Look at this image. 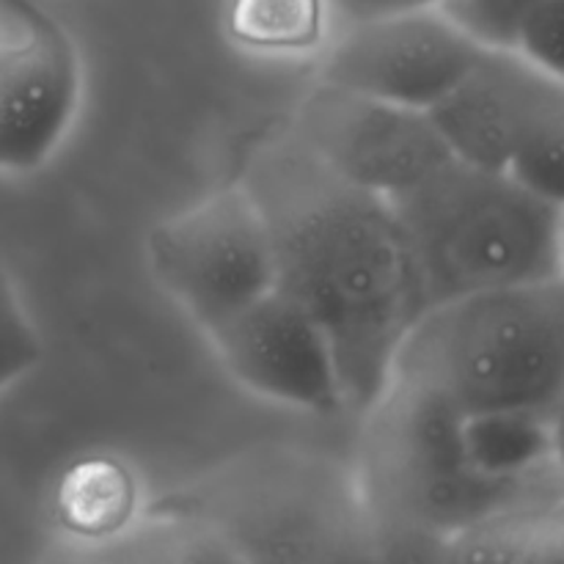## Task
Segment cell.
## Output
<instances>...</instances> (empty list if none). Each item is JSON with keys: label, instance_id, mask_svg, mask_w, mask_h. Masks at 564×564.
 Listing matches in <instances>:
<instances>
[{"label": "cell", "instance_id": "2", "mask_svg": "<svg viewBox=\"0 0 564 564\" xmlns=\"http://www.w3.org/2000/svg\"><path fill=\"white\" fill-rule=\"evenodd\" d=\"M391 380L455 408L551 419L564 400V273L430 306Z\"/></svg>", "mask_w": 564, "mask_h": 564}, {"label": "cell", "instance_id": "16", "mask_svg": "<svg viewBox=\"0 0 564 564\" xmlns=\"http://www.w3.org/2000/svg\"><path fill=\"white\" fill-rule=\"evenodd\" d=\"M543 0H441L438 9L482 50L518 53L523 28Z\"/></svg>", "mask_w": 564, "mask_h": 564}, {"label": "cell", "instance_id": "15", "mask_svg": "<svg viewBox=\"0 0 564 564\" xmlns=\"http://www.w3.org/2000/svg\"><path fill=\"white\" fill-rule=\"evenodd\" d=\"M457 540L477 545L471 556L564 562V507L562 510L532 512V516L521 518H505L499 512L490 521L468 529Z\"/></svg>", "mask_w": 564, "mask_h": 564}, {"label": "cell", "instance_id": "13", "mask_svg": "<svg viewBox=\"0 0 564 564\" xmlns=\"http://www.w3.org/2000/svg\"><path fill=\"white\" fill-rule=\"evenodd\" d=\"M471 466L494 479H521L551 457V419L532 413H482L463 422Z\"/></svg>", "mask_w": 564, "mask_h": 564}, {"label": "cell", "instance_id": "1", "mask_svg": "<svg viewBox=\"0 0 564 564\" xmlns=\"http://www.w3.org/2000/svg\"><path fill=\"white\" fill-rule=\"evenodd\" d=\"M242 182L273 235L275 286L328 336L347 411L367 413L430 308L394 204L336 176L292 132L262 149Z\"/></svg>", "mask_w": 564, "mask_h": 564}, {"label": "cell", "instance_id": "14", "mask_svg": "<svg viewBox=\"0 0 564 564\" xmlns=\"http://www.w3.org/2000/svg\"><path fill=\"white\" fill-rule=\"evenodd\" d=\"M507 174L545 202L564 207V80L551 77L540 94Z\"/></svg>", "mask_w": 564, "mask_h": 564}, {"label": "cell", "instance_id": "3", "mask_svg": "<svg viewBox=\"0 0 564 564\" xmlns=\"http://www.w3.org/2000/svg\"><path fill=\"white\" fill-rule=\"evenodd\" d=\"M430 306L564 273L562 207L507 171L452 158L394 198Z\"/></svg>", "mask_w": 564, "mask_h": 564}, {"label": "cell", "instance_id": "5", "mask_svg": "<svg viewBox=\"0 0 564 564\" xmlns=\"http://www.w3.org/2000/svg\"><path fill=\"white\" fill-rule=\"evenodd\" d=\"M147 259L158 284L204 330L275 286L273 235L246 182L154 226Z\"/></svg>", "mask_w": 564, "mask_h": 564}, {"label": "cell", "instance_id": "21", "mask_svg": "<svg viewBox=\"0 0 564 564\" xmlns=\"http://www.w3.org/2000/svg\"><path fill=\"white\" fill-rule=\"evenodd\" d=\"M560 240H562V264H564V207H562V229H560Z\"/></svg>", "mask_w": 564, "mask_h": 564}, {"label": "cell", "instance_id": "7", "mask_svg": "<svg viewBox=\"0 0 564 564\" xmlns=\"http://www.w3.org/2000/svg\"><path fill=\"white\" fill-rule=\"evenodd\" d=\"M485 50L438 6L350 22L323 64V83L430 110L466 77Z\"/></svg>", "mask_w": 564, "mask_h": 564}, {"label": "cell", "instance_id": "20", "mask_svg": "<svg viewBox=\"0 0 564 564\" xmlns=\"http://www.w3.org/2000/svg\"><path fill=\"white\" fill-rule=\"evenodd\" d=\"M551 457L564 477V400L551 413Z\"/></svg>", "mask_w": 564, "mask_h": 564}, {"label": "cell", "instance_id": "11", "mask_svg": "<svg viewBox=\"0 0 564 564\" xmlns=\"http://www.w3.org/2000/svg\"><path fill=\"white\" fill-rule=\"evenodd\" d=\"M328 11L330 0H229L226 31L242 50L292 58L325 42Z\"/></svg>", "mask_w": 564, "mask_h": 564}, {"label": "cell", "instance_id": "18", "mask_svg": "<svg viewBox=\"0 0 564 564\" xmlns=\"http://www.w3.org/2000/svg\"><path fill=\"white\" fill-rule=\"evenodd\" d=\"M518 53L545 75L564 80V0H543L523 28Z\"/></svg>", "mask_w": 564, "mask_h": 564}, {"label": "cell", "instance_id": "8", "mask_svg": "<svg viewBox=\"0 0 564 564\" xmlns=\"http://www.w3.org/2000/svg\"><path fill=\"white\" fill-rule=\"evenodd\" d=\"M220 364L253 394L295 411H347L334 347L317 319L273 286L207 330Z\"/></svg>", "mask_w": 564, "mask_h": 564}, {"label": "cell", "instance_id": "19", "mask_svg": "<svg viewBox=\"0 0 564 564\" xmlns=\"http://www.w3.org/2000/svg\"><path fill=\"white\" fill-rule=\"evenodd\" d=\"M438 3L441 0H330V6H334L347 22L369 20V17H378V14H394V11L424 9V6H438Z\"/></svg>", "mask_w": 564, "mask_h": 564}, {"label": "cell", "instance_id": "10", "mask_svg": "<svg viewBox=\"0 0 564 564\" xmlns=\"http://www.w3.org/2000/svg\"><path fill=\"white\" fill-rule=\"evenodd\" d=\"M551 75L521 53L485 50L444 99L427 110L449 152L479 169L507 171L518 138Z\"/></svg>", "mask_w": 564, "mask_h": 564}, {"label": "cell", "instance_id": "17", "mask_svg": "<svg viewBox=\"0 0 564 564\" xmlns=\"http://www.w3.org/2000/svg\"><path fill=\"white\" fill-rule=\"evenodd\" d=\"M42 361V339L0 259V394Z\"/></svg>", "mask_w": 564, "mask_h": 564}, {"label": "cell", "instance_id": "12", "mask_svg": "<svg viewBox=\"0 0 564 564\" xmlns=\"http://www.w3.org/2000/svg\"><path fill=\"white\" fill-rule=\"evenodd\" d=\"M135 507V482L121 463L88 457L77 463L58 488L61 521L80 538H108L119 532Z\"/></svg>", "mask_w": 564, "mask_h": 564}, {"label": "cell", "instance_id": "9", "mask_svg": "<svg viewBox=\"0 0 564 564\" xmlns=\"http://www.w3.org/2000/svg\"><path fill=\"white\" fill-rule=\"evenodd\" d=\"M22 36L0 44V171H36L69 130L80 105V55L64 28L17 6Z\"/></svg>", "mask_w": 564, "mask_h": 564}, {"label": "cell", "instance_id": "4", "mask_svg": "<svg viewBox=\"0 0 564 564\" xmlns=\"http://www.w3.org/2000/svg\"><path fill=\"white\" fill-rule=\"evenodd\" d=\"M367 501L389 527L422 538H460L501 512L518 479L471 466L466 419L438 397L389 380L367 413Z\"/></svg>", "mask_w": 564, "mask_h": 564}, {"label": "cell", "instance_id": "6", "mask_svg": "<svg viewBox=\"0 0 564 564\" xmlns=\"http://www.w3.org/2000/svg\"><path fill=\"white\" fill-rule=\"evenodd\" d=\"M292 135L341 180L389 202L422 185L455 154L427 110L319 83L297 110Z\"/></svg>", "mask_w": 564, "mask_h": 564}]
</instances>
